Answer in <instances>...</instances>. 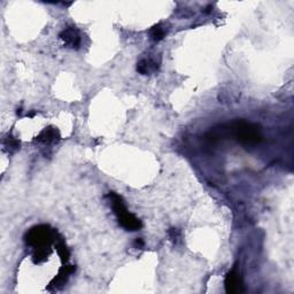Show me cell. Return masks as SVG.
<instances>
[{"mask_svg":"<svg viewBox=\"0 0 294 294\" xmlns=\"http://www.w3.org/2000/svg\"><path fill=\"white\" fill-rule=\"evenodd\" d=\"M133 245H135L136 248H142V247H144L145 243H144V240L140 239V238H139V239H136L135 244H133Z\"/></svg>","mask_w":294,"mask_h":294,"instance_id":"15","label":"cell"},{"mask_svg":"<svg viewBox=\"0 0 294 294\" xmlns=\"http://www.w3.org/2000/svg\"><path fill=\"white\" fill-rule=\"evenodd\" d=\"M58 232L49 226L42 224L30 229L27 232L24 239L27 245L31 246L34 249L41 248H51V245L54 243Z\"/></svg>","mask_w":294,"mask_h":294,"instance_id":"2","label":"cell"},{"mask_svg":"<svg viewBox=\"0 0 294 294\" xmlns=\"http://www.w3.org/2000/svg\"><path fill=\"white\" fill-rule=\"evenodd\" d=\"M150 32H151V38H152L154 42L162 41L163 38L166 37V33H167L161 23L155 24L154 27H152V29H151Z\"/></svg>","mask_w":294,"mask_h":294,"instance_id":"12","label":"cell"},{"mask_svg":"<svg viewBox=\"0 0 294 294\" xmlns=\"http://www.w3.org/2000/svg\"><path fill=\"white\" fill-rule=\"evenodd\" d=\"M228 135L243 144H258L262 139L258 125L247 123L245 121H236L228 125Z\"/></svg>","mask_w":294,"mask_h":294,"instance_id":"1","label":"cell"},{"mask_svg":"<svg viewBox=\"0 0 294 294\" xmlns=\"http://www.w3.org/2000/svg\"><path fill=\"white\" fill-rule=\"evenodd\" d=\"M118 218L121 227H123L127 231H137L142 227L141 220L139 218H137L133 214L129 213V211L124 213L123 215H121Z\"/></svg>","mask_w":294,"mask_h":294,"instance_id":"7","label":"cell"},{"mask_svg":"<svg viewBox=\"0 0 294 294\" xmlns=\"http://www.w3.org/2000/svg\"><path fill=\"white\" fill-rule=\"evenodd\" d=\"M241 90L239 85L233 82H227L220 86L217 93V99L222 103H235L240 99Z\"/></svg>","mask_w":294,"mask_h":294,"instance_id":"3","label":"cell"},{"mask_svg":"<svg viewBox=\"0 0 294 294\" xmlns=\"http://www.w3.org/2000/svg\"><path fill=\"white\" fill-rule=\"evenodd\" d=\"M51 253V248H41L36 249L32 255V261L36 263V265H41V263L45 262L49 258V255Z\"/></svg>","mask_w":294,"mask_h":294,"instance_id":"11","label":"cell"},{"mask_svg":"<svg viewBox=\"0 0 294 294\" xmlns=\"http://www.w3.org/2000/svg\"><path fill=\"white\" fill-rule=\"evenodd\" d=\"M4 146L6 147L7 151H11V152H15L20 149V140H17L15 137H13L12 135H8L5 140H4Z\"/></svg>","mask_w":294,"mask_h":294,"instance_id":"13","label":"cell"},{"mask_svg":"<svg viewBox=\"0 0 294 294\" xmlns=\"http://www.w3.org/2000/svg\"><path fill=\"white\" fill-rule=\"evenodd\" d=\"M224 285H226L227 293L236 294L243 291V282H241V277L239 272L236 270H231L228 272L226 276V280H224Z\"/></svg>","mask_w":294,"mask_h":294,"instance_id":"6","label":"cell"},{"mask_svg":"<svg viewBox=\"0 0 294 294\" xmlns=\"http://www.w3.org/2000/svg\"><path fill=\"white\" fill-rule=\"evenodd\" d=\"M159 67L160 61H157V59H140L137 63V71L141 74V75H150V74L158 71Z\"/></svg>","mask_w":294,"mask_h":294,"instance_id":"9","label":"cell"},{"mask_svg":"<svg viewBox=\"0 0 294 294\" xmlns=\"http://www.w3.org/2000/svg\"><path fill=\"white\" fill-rule=\"evenodd\" d=\"M59 37L64 43V45L70 49H79L81 46V34L75 27H68L62 30Z\"/></svg>","mask_w":294,"mask_h":294,"instance_id":"5","label":"cell"},{"mask_svg":"<svg viewBox=\"0 0 294 294\" xmlns=\"http://www.w3.org/2000/svg\"><path fill=\"white\" fill-rule=\"evenodd\" d=\"M76 268L74 266H63L61 269L59 270V274L55 276L53 280L50 283L47 289L49 291H58V289L62 288L63 285L67 283L69 276L75 272Z\"/></svg>","mask_w":294,"mask_h":294,"instance_id":"4","label":"cell"},{"mask_svg":"<svg viewBox=\"0 0 294 294\" xmlns=\"http://www.w3.org/2000/svg\"><path fill=\"white\" fill-rule=\"evenodd\" d=\"M54 244H55V249H57V252L59 254L60 259H61V261L63 263H66L69 260V256H70V253H69V249L67 248L66 244H64V240L63 238L59 235L57 238H55L54 240Z\"/></svg>","mask_w":294,"mask_h":294,"instance_id":"10","label":"cell"},{"mask_svg":"<svg viewBox=\"0 0 294 294\" xmlns=\"http://www.w3.org/2000/svg\"><path fill=\"white\" fill-rule=\"evenodd\" d=\"M60 132L57 128L50 127L47 129H44L40 135L37 136L34 141L41 142V144H45V145H50V144H54V142H58L60 140Z\"/></svg>","mask_w":294,"mask_h":294,"instance_id":"8","label":"cell"},{"mask_svg":"<svg viewBox=\"0 0 294 294\" xmlns=\"http://www.w3.org/2000/svg\"><path fill=\"white\" fill-rule=\"evenodd\" d=\"M169 237H170V239L174 241V243H178V241L180 240L181 232H180V230H178V229L171 228L169 230Z\"/></svg>","mask_w":294,"mask_h":294,"instance_id":"14","label":"cell"}]
</instances>
